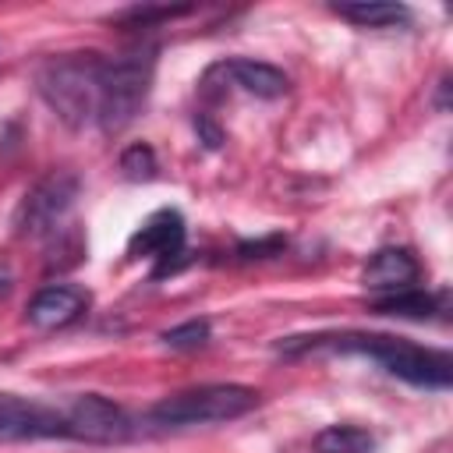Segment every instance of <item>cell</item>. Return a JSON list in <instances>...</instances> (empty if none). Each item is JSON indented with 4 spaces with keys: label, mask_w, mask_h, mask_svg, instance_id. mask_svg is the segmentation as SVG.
Returning <instances> with one entry per match:
<instances>
[{
    "label": "cell",
    "mask_w": 453,
    "mask_h": 453,
    "mask_svg": "<svg viewBox=\"0 0 453 453\" xmlns=\"http://www.w3.org/2000/svg\"><path fill=\"white\" fill-rule=\"evenodd\" d=\"M99 53H64L39 71V92L64 124L85 127L99 117Z\"/></svg>",
    "instance_id": "7a4b0ae2"
},
{
    "label": "cell",
    "mask_w": 453,
    "mask_h": 453,
    "mask_svg": "<svg viewBox=\"0 0 453 453\" xmlns=\"http://www.w3.org/2000/svg\"><path fill=\"white\" fill-rule=\"evenodd\" d=\"M375 446L372 432L357 428V425H329L311 439L315 453H368Z\"/></svg>",
    "instance_id": "4fadbf2b"
},
{
    "label": "cell",
    "mask_w": 453,
    "mask_h": 453,
    "mask_svg": "<svg viewBox=\"0 0 453 453\" xmlns=\"http://www.w3.org/2000/svg\"><path fill=\"white\" fill-rule=\"evenodd\" d=\"M74 195H78V177L74 173H67V170H57V173H50V177H42L25 198H21V205H18V230L21 234H46V230H53L64 216H67V209L74 205Z\"/></svg>",
    "instance_id": "8992f818"
},
{
    "label": "cell",
    "mask_w": 453,
    "mask_h": 453,
    "mask_svg": "<svg viewBox=\"0 0 453 453\" xmlns=\"http://www.w3.org/2000/svg\"><path fill=\"white\" fill-rule=\"evenodd\" d=\"M255 403H258V393H255L251 386L209 382V386H195V389H184V393H173V396L159 400V403L149 411V421H152V425H163V428L212 425V421L244 418Z\"/></svg>",
    "instance_id": "3957f363"
},
{
    "label": "cell",
    "mask_w": 453,
    "mask_h": 453,
    "mask_svg": "<svg viewBox=\"0 0 453 453\" xmlns=\"http://www.w3.org/2000/svg\"><path fill=\"white\" fill-rule=\"evenodd\" d=\"M195 127H198V131L205 134V145H209V149H216V145L223 142V134H219V127H212V124H209L205 117H198V120H195Z\"/></svg>",
    "instance_id": "e0dca14e"
},
{
    "label": "cell",
    "mask_w": 453,
    "mask_h": 453,
    "mask_svg": "<svg viewBox=\"0 0 453 453\" xmlns=\"http://www.w3.org/2000/svg\"><path fill=\"white\" fill-rule=\"evenodd\" d=\"M88 308V294L81 287H67V283H53V287H42L28 308H25V319L35 326V329H64V326H74Z\"/></svg>",
    "instance_id": "9c48e42d"
},
{
    "label": "cell",
    "mask_w": 453,
    "mask_h": 453,
    "mask_svg": "<svg viewBox=\"0 0 453 453\" xmlns=\"http://www.w3.org/2000/svg\"><path fill=\"white\" fill-rule=\"evenodd\" d=\"M375 311L379 315H400V319H432L439 311L435 297L411 287V290H396V294H386L375 301Z\"/></svg>",
    "instance_id": "5bb4252c"
},
{
    "label": "cell",
    "mask_w": 453,
    "mask_h": 453,
    "mask_svg": "<svg viewBox=\"0 0 453 453\" xmlns=\"http://www.w3.org/2000/svg\"><path fill=\"white\" fill-rule=\"evenodd\" d=\"M120 170H124V177H131V180H149L152 173H156V152L149 149V145H131V149H124V156H120Z\"/></svg>",
    "instance_id": "2e32d148"
},
{
    "label": "cell",
    "mask_w": 453,
    "mask_h": 453,
    "mask_svg": "<svg viewBox=\"0 0 453 453\" xmlns=\"http://www.w3.org/2000/svg\"><path fill=\"white\" fill-rule=\"evenodd\" d=\"M205 340H209V322H205V319H191V322L173 326V329L163 333V343L173 347V350H195V347H202Z\"/></svg>",
    "instance_id": "9a60e30c"
},
{
    "label": "cell",
    "mask_w": 453,
    "mask_h": 453,
    "mask_svg": "<svg viewBox=\"0 0 453 453\" xmlns=\"http://www.w3.org/2000/svg\"><path fill=\"white\" fill-rule=\"evenodd\" d=\"M35 439H67L64 411L42 407L14 393H0V442H35Z\"/></svg>",
    "instance_id": "52a82bcc"
},
{
    "label": "cell",
    "mask_w": 453,
    "mask_h": 453,
    "mask_svg": "<svg viewBox=\"0 0 453 453\" xmlns=\"http://www.w3.org/2000/svg\"><path fill=\"white\" fill-rule=\"evenodd\" d=\"M311 350H336V354H365L379 361L389 375L425 386V389H446L453 382V361L446 350L418 347L400 336H379V333H319V336H290L280 343V354H311Z\"/></svg>",
    "instance_id": "6da1fadb"
},
{
    "label": "cell",
    "mask_w": 453,
    "mask_h": 453,
    "mask_svg": "<svg viewBox=\"0 0 453 453\" xmlns=\"http://www.w3.org/2000/svg\"><path fill=\"white\" fill-rule=\"evenodd\" d=\"M212 71L223 74V78H230L237 88H244V92H251V96H258V99H280V96H287V88H290V78H287L280 67L262 64V60H244V57H237V60H226V64H219V67H212Z\"/></svg>",
    "instance_id": "8fae6325"
},
{
    "label": "cell",
    "mask_w": 453,
    "mask_h": 453,
    "mask_svg": "<svg viewBox=\"0 0 453 453\" xmlns=\"http://www.w3.org/2000/svg\"><path fill=\"white\" fill-rule=\"evenodd\" d=\"M64 428H67V439L92 442V446H113L131 435V418L113 400L99 393H81L64 411Z\"/></svg>",
    "instance_id": "5b68a950"
},
{
    "label": "cell",
    "mask_w": 453,
    "mask_h": 453,
    "mask_svg": "<svg viewBox=\"0 0 453 453\" xmlns=\"http://www.w3.org/2000/svg\"><path fill=\"white\" fill-rule=\"evenodd\" d=\"M184 237H188V226H184V216L177 209H159L152 212L127 241V255L134 258H156L159 262V273L170 265V258H177L184 251Z\"/></svg>",
    "instance_id": "ba28073f"
},
{
    "label": "cell",
    "mask_w": 453,
    "mask_h": 453,
    "mask_svg": "<svg viewBox=\"0 0 453 453\" xmlns=\"http://www.w3.org/2000/svg\"><path fill=\"white\" fill-rule=\"evenodd\" d=\"M333 11L361 28H396V25H411V7L403 4H333Z\"/></svg>",
    "instance_id": "7c38bea8"
},
{
    "label": "cell",
    "mask_w": 453,
    "mask_h": 453,
    "mask_svg": "<svg viewBox=\"0 0 453 453\" xmlns=\"http://www.w3.org/2000/svg\"><path fill=\"white\" fill-rule=\"evenodd\" d=\"M418 276H421V265L407 248H379L368 258V265L361 273V283L386 297V294H396V290H411L418 283Z\"/></svg>",
    "instance_id": "30bf717a"
},
{
    "label": "cell",
    "mask_w": 453,
    "mask_h": 453,
    "mask_svg": "<svg viewBox=\"0 0 453 453\" xmlns=\"http://www.w3.org/2000/svg\"><path fill=\"white\" fill-rule=\"evenodd\" d=\"M152 53H120V57H103L99 71V117L96 124L103 131H120L127 127L138 110L149 99L152 88Z\"/></svg>",
    "instance_id": "277c9868"
}]
</instances>
